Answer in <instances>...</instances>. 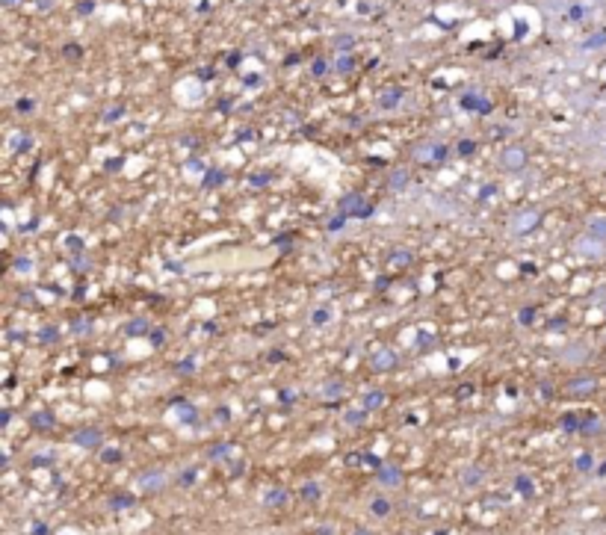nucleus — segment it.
Wrapping results in <instances>:
<instances>
[{"mask_svg": "<svg viewBox=\"0 0 606 535\" xmlns=\"http://www.w3.org/2000/svg\"><path fill=\"white\" fill-rule=\"evenodd\" d=\"M136 482H139V491H142V494H157L160 488H166V473H163V470H148V473H142Z\"/></svg>", "mask_w": 606, "mask_h": 535, "instance_id": "obj_1", "label": "nucleus"}, {"mask_svg": "<svg viewBox=\"0 0 606 535\" xmlns=\"http://www.w3.org/2000/svg\"><path fill=\"white\" fill-rule=\"evenodd\" d=\"M378 482H382L385 488H396L402 482V470L396 464H382L378 467Z\"/></svg>", "mask_w": 606, "mask_h": 535, "instance_id": "obj_2", "label": "nucleus"}, {"mask_svg": "<svg viewBox=\"0 0 606 535\" xmlns=\"http://www.w3.org/2000/svg\"><path fill=\"white\" fill-rule=\"evenodd\" d=\"M74 444H80V446H89V449H95V446L101 444V432H98V429H80L77 435H74Z\"/></svg>", "mask_w": 606, "mask_h": 535, "instance_id": "obj_3", "label": "nucleus"}, {"mask_svg": "<svg viewBox=\"0 0 606 535\" xmlns=\"http://www.w3.org/2000/svg\"><path fill=\"white\" fill-rule=\"evenodd\" d=\"M594 391V381L591 378H571L568 381V393H574V396H586V393H591Z\"/></svg>", "mask_w": 606, "mask_h": 535, "instance_id": "obj_4", "label": "nucleus"}, {"mask_svg": "<svg viewBox=\"0 0 606 535\" xmlns=\"http://www.w3.org/2000/svg\"><path fill=\"white\" fill-rule=\"evenodd\" d=\"M393 364H396V355L391 352V349H382V352H375L373 355V370H393Z\"/></svg>", "mask_w": 606, "mask_h": 535, "instance_id": "obj_5", "label": "nucleus"}, {"mask_svg": "<svg viewBox=\"0 0 606 535\" xmlns=\"http://www.w3.org/2000/svg\"><path fill=\"white\" fill-rule=\"evenodd\" d=\"M370 512L375 517H388L391 515V500H388V497H382V494L373 497V500H370Z\"/></svg>", "mask_w": 606, "mask_h": 535, "instance_id": "obj_6", "label": "nucleus"}, {"mask_svg": "<svg viewBox=\"0 0 606 535\" xmlns=\"http://www.w3.org/2000/svg\"><path fill=\"white\" fill-rule=\"evenodd\" d=\"M263 503H267L269 509H278V506H284V503H287V491H284V488H272L267 497H263Z\"/></svg>", "mask_w": 606, "mask_h": 535, "instance_id": "obj_7", "label": "nucleus"}, {"mask_svg": "<svg viewBox=\"0 0 606 535\" xmlns=\"http://www.w3.org/2000/svg\"><path fill=\"white\" fill-rule=\"evenodd\" d=\"M462 107H464V109H479V112H491L488 101H482L479 95H464V98H462Z\"/></svg>", "mask_w": 606, "mask_h": 535, "instance_id": "obj_8", "label": "nucleus"}, {"mask_svg": "<svg viewBox=\"0 0 606 535\" xmlns=\"http://www.w3.org/2000/svg\"><path fill=\"white\" fill-rule=\"evenodd\" d=\"M520 163H523V151H520V148H509V151H503V166L517 169Z\"/></svg>", "mask_w": 606, "mask_h": 535, "instance_id": "obj_9", "label": "nucleus"}, {"mask_svg": "<svg viewBox=\"0 0 606 535\" xmlns=\"http://www.w3.org/2000/svg\"><path fill=\"white\" fill-rule=\"evenodd\" d=\"M320 494H322V488H320L317 482H305V485H302V500L317 503V500H320Z\"/></svg>", "mask_w": 606, "mask_h": 535, "instance_id": "obj_10", "label": "nucleus"}, {"mask_svg": "<svg viewBox=\"0 0 606 535\" xmlns=\"http://www.w3.org/2000/svg\"><path fill=\"white\" fill-rule=\"evenodd\" d=\"M388 402V396L382 393V391H373V393H367V399H364V408L367 411H373V408H382Z\"/></svg>", "mask_w": 606, "mask_h": 535, "instance_id": "obj_11", "label": "nucleus"}, {"mask_svg": "<svg viewBox=\"0 0 606 535\" xmlns=\"http://www.w3.org/2000/svg\"><path fill=\"white\" fill-rule=\"evenodd\" d=\"M538 213H523V216H515V231H529L535 225Z\"/></svg>", "mask_w": 606, "mask_h": 535, "instance_id": "obj_12", "label": "nucleus"}, {"mask_svg": "<svg viewBox=\"0 0 606 535\" xmlns=\"http://www.w3.org/2000/svg\"><path fill=\"white\" fill-rule=\"evenodd\" d=\"M213 462H225V458L231 455V444H216V446H210V452H207Z\"/></svg>", "mask_w": 606, "mask_h": 535, "instance_id": "obj_13", "label": "nucleus"}, {"mask_svg": "<svg viewBox=\"0 0 606 535\" xmlns=\"http://www.w3.org/2000/svg\"><path fill=\"white\" fill-rule=\"evenodd\" d=\"M515 488H517V491L526 497V500H529V497L535 494V488H533V479H529V476H517V479H515Z\"/></svg>", "mask_w": 606, "mask_h": 535, "instance_id": "obj_14", "label": "nucleus"}, {"mask_svg": "<svg viewBox=\"0 0 606 535\" xmlns=\"http://www.w3.org/2000/svg\"><path fill=\"white\" fill-rule=\"evenodd\" d=\"M30 423H33V426H53V414H48V411H36V414L30 417Z\"/></svg>", "mask_w": 606, "mask_h": 535, "instance_id": "obj_15", "label": "nucleus"}, {"mask_svg": "<svg viewBox=\"0 0 606 535\" xmlns=\"http://www.w3.org/2000/svg\"><path fill=\"white\" fill-rule=\"evenodd\" d=\"M127 506H133V497L130 494H119V497H112V500H109V509H127Z\"/></svg>", "mask_w": 606, "mask_h": 535, "instance_id": "obj_16", "label": "nucleus"}, {"mask_svg": "<svg viewBox=\"0 0 606 535\" xmlns=\"http://www.w3.org/2000/svg\"><path fill=\"white\" fill-rule=\"evenodd\" d=\"M343 420H346V426H361L364 420H367V408H364V411H349Z\"/></svg>", "mask_w": 606, "mask_h": 535, "instance_id": "obj_17", "label": "nucleus"}, {"mask_svg": "<svg viewBox=\"0 0 606 535\" xmlns=\"http://www.w3.org/2000/svg\"><path fill=\"white\" fill-rule=\"evenodd\" d=\"M464 485H479V479H482V467H470V470H464Z\"/></svg>", "mask_w": 606, "mask_h": 535, "instance_id": "obj_18", "label": "nucleus"}, {"mask_svg": "<svg viewBox=\"0 0 606 535\" xmlns=\"http://www.w3.org/2000/svg\"><path fill=\"white\" fill-rule=\"evenodd\" d=\"M101 458H104L107 464H116V462H122V449H112V446H109V449L101 452Z\"/></svg>", "mask_w": 606, "mask_h": 535, "instance_id": "obj_19", "label": "nucleus"}, {"mask_svg": "<svg viewBox=\"0 0 606 535\" xmlns=\"http://www.w3.org/2000/svg\"><path fill=\"white\" fill-rule=\"evenodd\" d=\"M562 429H565V432H577V429H580V420H577L574 414L562 417Z\"/></svg>", "mask_w": 606, "mask_h": 535, "instance_id": "obj_20", "label": "nucleus"}, {"mask_svg": "<svg viewBox=\"0 0 606 535\" xmlns=\"http://www.w3.org/2000/svg\"><path fill=\"white\" fill-rule=\"evenodd\" d=\"M193 479H196V467H189V470H183V473H180L178 485H180V488H186V485H193Z\"/></svg>", "mask_w": 606, "mask_h": 535, "instance_id": "obj_21", "label": "nucleus"}, {"mask_svg": "<svg viewBox=\"0 0 606 535\" xmlns=\"http://www.w3.org/2000/svg\"><path fill=\"white\" fill-rule=\"evenodd\" d=\"M591 467H594L591 455H580V458H577V470H583V473H586V470H591Z\"/></svg>", "mask_w": 606, "mask_h": 535, "instance_id": "obj_22", "label": "nucleus"}, {"mask_svg": "<svg viewBox=\"0 0 606 535\" xmlns=\"http://www.w3.org/2000/svg\"><path fill=\"white\" fill-rule=\"evenodd\" d=\"M314 325H322V322H328V311L325 308H320V311H314V320H311Z\"/></svg>", "mask_w": 606, "mask_h": 535, "instance_id": "obj_23", "label": "nucleus"}, {"mask_svg": "<svg viewBox=\"0 0 606 535\" xmlns=\"http://www.w3.org/2000/svg\"><path fill=\"white\" fill-rule=\"evenodd\" d=\"M322 393H325V396H340V381H334V385H325Z\"/></svg>", "mask_w": 606, "mask_h": 535, "instance_id": "obj_24", "label": "nucleus"}, {"mask_svg": "<svg viewBox=\"0 0 606 535\" xmlns=\"http://www.w3.org/2000/svg\"><path fill=\"white\" fill-rule=\"evenodd\" d=\"M180 417L183 420H196V408H180Z\"/></svg>", "mask_w": 606, "mask_h": 535, "instance_id": "obj_25", "label": "nucleus"}, {"mask_svg": "<svg viewBox=\"0 0 606 535\" xmlns=\"http://www.w3.org/2000/svg\"><path fill=\"white\" fill-rule=\"evenodd\" d=\"M322 71H325V62H322V59H320V62H314V74H322Z\"/></svg>", "mask_w": 606, "mask_h": 535, "instance_id": "obj_26", "label": "nucleus"}, {"mask_svg": "<svg viewBox=\"0 0 606 535\" xmlns=\"http://www.w3.org/2000/svg\"><path fill=\"white\" fill-rule=\"evenodd\" d=\"M317 535H334V526H320V532Z\"/></svg>", "mask_w": 606, "mask_h": 535, "instance_id": "obj_27", "label": "nucleus"}, {"mask_svg": "<svg viewBox=\"0 0 606 535\" xmlns=\"http://www.w3.org/2000/svg\"><path fill=\"white\" fill-rule=\"evenodd\" d=\"M36 535H48V526L45 523H36Z\"/></svg>", "mask_w": 606, "mask_h": 535, "instance_id": "obj_28", "label": "nucleus"}, {"mask_svg": "<svg viewBox=\"0 0 606 535\" xmlns=\"http://www.w3.org/2000/svg\"><path fill=\"white\" fill-rule=\"evenodd\" d=\"M352 535H370V532H367V529H355Z\"/></svg>", "mask_w": 606, "mask_h": 535, "instance_id": "obj_29", "label": "nucleus"}, {"mask_svg": "<svg viewBox=\"0 0 606 535\" xmlns=\"http://www.w3.org/2000/svg\"><path fill=\"white\" fill-rule=\"evenodd\" d=\"M600 473H606V464H603V467H600Z\"/></svg>", "mask_w": 606, "mask_h": 535, "instance_id": "obj_30", "label": "nucleus"}, {"mask_svg": "<svg viewBox=\"0 0 606 535\" xmlns=\"http://www.w3.org/2000/svg\"><path fill=\"white\" fill-rule=\"evenodd\" d=\"M438 535H444V532H438Z\"/></svg>", "mask_w": 606, "mask_h": 535, "instance_id": "obj_31", "label": "nucleus"}]
</instances>
